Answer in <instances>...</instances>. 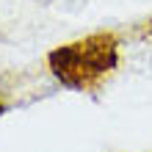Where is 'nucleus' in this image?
Here are the masks:
<instances>
[{
	"mask_svg": "<svg viewBox=\"0 0 152 152\" xmlns=\"http://www.w3.org/2000/svg\"><path fill=\"white\" fill-rule=\"evenodd\" d=\"M50 64L61 83L83 88L113 69L116 44L111 36H94L77 44H66V47H61L50 56Z\"/></svg>",
	"mask_w": 152,
	"mask_h": 152,
	"instance_id": "nucleus-1",
	"label": "nucleus"
}]
</instances>
